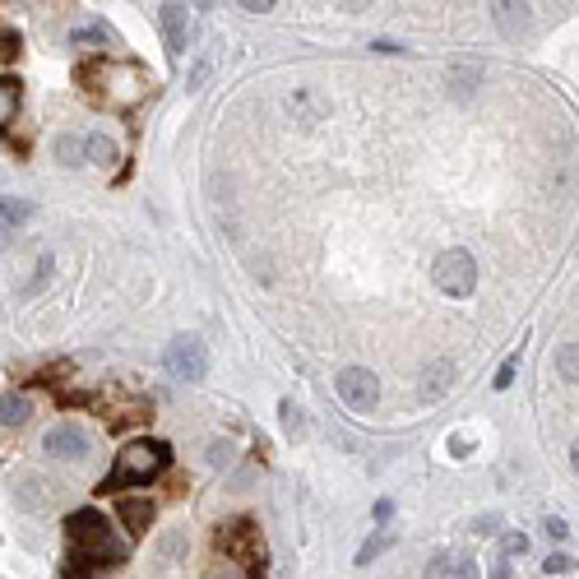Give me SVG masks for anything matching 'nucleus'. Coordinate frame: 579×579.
Instances as JSON below:
<instances>
[{
    "label": "nucleus",
    "mask_w": 579,
    "mask_h": 579,
    "mask_svg": "<svg viewBox=\"0 0 579 579\" xmlns=\"http://www.w3.org/2000/svg\"><path fill=\"white\" fill-rule=\"evenodd\" d=\"M389 547H395V528H380L376 537H366V543L357 547V566H371L376 556H385Z\"/></svg>",
    "instance_id": "nucleus-17"
},
{
    "label": "nucleus",
    "mask_w": 579,
    "mask_h": 579,
    "mask_svg": "<svg viewBox=\"0 0 579 579\" xmlns=\"http://www.w3.org/2000/svg\"><path fill=\"white\" fill-rule=\"evenodd\" d=\"M528 552V533H505L501 537V556L505 561H514V556H524Z\"/></svg>",
    "instance_id": "nucleus-23"
},
{
    "label": "nucleus",
    "mask_w": 579,
    "mask_h": 579,
    "mask_svg": "<svg viewBox=\"0 0 579 579\" xmlns=\"http://www.w3.org/2000/svg\"><path fill=\"white\" fill-rule=\"evenodd\" d=\"M371 51H380V56H395V51H403L399 43H389V37H380V43H371Z\"/></svg>",
    "instance_id": "nucleus-32"
},
{
    "label": "nucleus",
    "mask_w": 579,
    "mask_h": 579,
    "mask_svg": "<svg viewBox=\"0 0 579 579\" xmlns=\"http://www.w3.org/2000/svg\"><path fill=\"white\" fill-rule=\"evenodd\" d=\"M116 561H126V547H102V552H70V561H66V579H89L93 570H102V566H116Z\"/></svg>",
    "instance_id": "nucleus-9"
},
{
    "label": "nucleus",
    "mask_w": 579,
    "mask_h": 579,
    "mask_svg": "<svg viewBox=\"0 0 579 579\" xmlns=\"http://www.w3.org/2000/svg\"><path fill=\"white\" fill-rule=\"evenodd\" d=\"M84 153H89V162H98V168H116V158H121V149H116L112 135H89Z\"/></svg>",
    "instance_id": "nucleus-15"
},
{
    "label": "nucleus",
    "mask_w": 579,
    "mask_h": 579,
    "mask_svg": "<svg viewBox=\"0 0 579 579\" xmlns=\"http://www.w3.org/2000/svg\"><path fill=\"white\" fill-rule=\"evenodd\" d=\"M450 376H454L450 362H431L426 376H422V380H426V385H422V399H441L445 389H450Z\"/></svg>",
    "instance_id": "nucleus-16"
},
{
    "label": "nucleus",
    "mask_w": 579,
    "mask_h": 579,
    "mask_svg": "<svg viewBox=\"0 0 579 579\" xmlns=\"http://www.w3.org/2000/svg\"><path fill=\"white\" fill-rule=\"evenodd\" d=\"M204 74H209V60H200V66L191 70V84H185V89H200V84H204Z\"/></svg>",
    "instance_id": "nucleus-30"
},
{
    "label": "nucleus",
    "mask_w": 579,
    "mask_h": 579,
    "mask_svg": "<svg viewBox=\"0 0 579 579\" xmlns=\"http://www.w3.org/2000/svg\"><path fill=\"white\" fill-rule=\"evenodd\" d=\"M116 514H121V524H126L135 537H139V533H149V524H153V505H149V501H139V496H126V501L116 505Z\"/></svg>",
    "instance_id": "nucleus-12"
},
{
    "label": "nucleus",
    "mask_w": 579,
    "mask_h": 579,
    "mask_svg": "<svg viewBox=\"0 0 579 579\" xmlns=\"http://www.w3.org/2000/svg\"><path fill=\"white\" fill-rule=\"evenodd\" d=\"M514 371H520V357H510L501 371H496V389H510V380H514Z\"/></svg>",
    "instance_id": "nucleus-28"
},
{
    "label": "nucleus",
    "mask_w": 579,
    "mask_h": 579,
    "mask_svg": "<svg viewBox=\"0 0 579 579\" xmlns=\"http://www.w3.org/2000/svg\"><path fill=\"white\" fill-rule=\"evenodd\" d=\"M218 579H246V575H237V570H223Z\"/></svg>",
    "instance_id": "nucleus-37"
},
{
    "label": "nucleus",
    "mask_w": 579,
    "mask_h": 579,
    "mask_svg": "<svg viewBox=\"0 0 579 579\" xmlns=\"http://www.w3.org/2000/svg\"><path fill=\"white\" fill-rule=\"evenodd\" d=\"M491 579H510V561H505V556H496V561H491Z\"/></svg>",
    "instance_id": "nucleus-31"
},
{
    "label": "nucleus",
    "mask_w": 579,
    "mask_h": 579,
    "mask_svg": "<svg viewBox=\"0 0 579 579\" xmlns=\"http://www.w3.org/2000/svg\"><path fill=\"white\" fill-rule=\"evenodd\" d=\"M496 19H501V28H505V33H514V28H524V24H528L524 5H496Z\"/></svg>",
    "instance_id": "nucleus-22"
},
{
    "label": "nucleus",
    "mask_w": 579,
    "mask_h": 579,
    "mask_svg": "<svg viewBox=\"0 0 579 579\" xmlns=\"http://www.w3.org/2000/svg\"><path fill=\"white\" fill-rule=\"evenodd\" d=\"M79 153H84V149H79L70 135H60V139H56V158H60V162H79Z\"/></svg>",
    "instance_id": "nucleus-25"
},
{
    "label": "nucleus",
    "mask_w": 579,
    "mask_h": 579,
    "mask_svg": "<svg viewBox=\"0 0 579 579\" xmlns=\"http://www.w3.org/2000/svg\"><path fill=\"white\" fill-rule=\"evenodd\" d=\"M278 418H283V431H287V436H301V431H306L301 408H297L293 399H283V403H278Z\"/></svg>",
    "instance_id": "nucleus-21"
},
{
    "label": "nucleus",
    "mask_w": 579,
    "mask_h": 579,
    "mask_svg": "<svg viewBox=\"0 0 579 579\" xmlns=\"http://www.w3.org/2000/svg\"><path fill=\"white\" fill-rule=\"evenodd\" d=\"M51 278V255H43V260H37V274L28 278V287H24V293H37V287H43Z\"/></svg>",
    "instance_id": "nucleus-27"
},
{
    "label": "nucleus",
    "mask_w": 579,
    "mask_h": 579,
    "mask_svg": "<svg viewBox=\"0 0 579 579\" xmlns=\"http://www.w3.org/2000/svg\"><path fill=\"white\" fill-rule=\"evenodd\" d=\"M556 376H561V380H579V343H561V348H556Z\"/></svg>",
    "instance_id": "nucleus-20"
},
{
    "label": "nucleus",
    "mask_w": 579,
    "mask_h": 579,
    "mask_svg": "<svg viewBox=\"0 0 579 579\" xmlns=\"http://www.w3.org/2000/svg\"><path fill=\"white\" fill-rule=\"evenodd\" d=\"M570 566H575V561H570V556H566V552H552V556H547V561H543V575H566Z\"/></svg>",
    "instance_id": "nucleus-26"
},
{
    "label": "nucleus",
    "mask_w": 579,
    "mask_h": 579,
    "mask_svg": "<svg viewBox=\"0 0 579 579\" xmlns=\"http://www.w3.org/2000/svg\"><path fill=\"white\" fill-rule=\"evenodd\" d=\"M478 575V566H473V556H431V570L426 579H473Z\"/></svg>",
    "instance_id": "nucleus-11"
},
{
    "label": "nucleus",
    "mask_w": 579,
    "mask_h": 579,
    "mask_svg": "<svg viewBox=\"0 0 579 579\" xmlns=\"http://www.w3.org/2000/svg\"><path fill=\"white\" fill-rule=\"evenodd\" d=\"M43 450H47V454H56V459H89L93 441H89V436H84V431H79L74 422H60V426H51V431H47Z\"/></svg>",
    "instance_id": "nucleus-8"
},
{
    "label": "nucleus",
    "mask_w": 579,
    "mask_h": 579,
    "mask_svg": "<svg viewBox=\"0 0 579 579\" xmlns=\"http://www.w3.org/2000/svg\"><path fill=\"white\" fill-rule=\"evenodd\" d=\"M79 79H84V89L112 112H130L149 98V70H144L139 60L98 56V60H84V66H79Z\"/></svg>",
    "instance_id": "nucleus-1"
},
{
    "label": "nucleus",
    "mask_w": 579,
    "mask_h": 579,
    "mask_svg": "<svg viewBox=\"0 0 579 579\" xmlns=\"http://www.w3.org/2000/svg\"><path fill=\"white\" fill-rule=\"evenodd\" d=\"M389 514H395V501H376V520H380V524L389 520Z\"/></svg>",
    "instance_id": "nucleus-34"
},
{
    "label": "nucleus",
    "mask_w": 579,
    "mask_h": 579,
    "mask_svg": "<svg viewBox=\"0 0 579 579\" xmlns=\"http://www.w3.org/2000/svg\"><path fill=\"white\" fill-rule=\"evenodd\" d=\"M496 524H501L496 514H482V520H473V533H496Z\"/></svg>",
    "instance_id": "nucleus-29"
},
{
    "label": "nucleus",
    "mask_w": 579,
    "mask_h": 579,
    "mask_svg": "<svg viewBox=\"0 0 579 579\" xmlns=\"http://www.w3.org/2000/svg\"><path fill=\"white\" fill-rule=\"evenodd\" d=\"M33 218V204L28 200H5L0 195V227H19V223H28Z\"/></svg>",
    "instance_id": "nucleus-19"
},
{
    "label": "nucleus",
    "mask_w": 579,
    "mask_h": 579,
    "mask_svg": "<svg viewBox=\"0 0 579 579\" xmlns=\"http://www.w3.org/2000/svg\"><path fill=\"white\" fill-rule=\"evenodd\" d=\"M10 246H14V227H0V255H5Z\"/></svg>",
    "instance_id": "nucleus-33"
},
{
    "label": "nucleus",
    "mask_w": 579,
    "mask_h": 579,
    "mask_svg": "<svg viewBox=\"0 0 579 579\" xmlns=\"http://www.w3.org/2000/svg\"><path fill=\"white\" fill-rule=\"evenodd\" d=\"M70 43L74 47H116V33H112V24H102V19H89V24H79L70 33Z\"/></svg>",
    "instance_id": "nucleus-13"
},
{
    "label": "nucleus",
    "mask_w": 579,
    "mask_h": 579,
    "mask_svg": "<svg viewBox=\"0 0 579 579\" xmlns=\"http://www.w3.org/2000/svg\"><path fill=\"white\" fill-rule=\"evenodd\" d=\"M14 112H19V79L5 74V79H0V126H10Z\"/></svg>",
    "instance_id": "nucleus-18"
},
{
    "label": "nucleus",
    "mask_w": 579,
    "mask_h": 579,
    "mask_svg": "<svg viewBox=\"0 0 579 579\" xmlns=\"http://www.w3.org/2000/svg\"><path fill=\"white\" fill-rule=\"evenodd\" d=\"M162 366H168L172 380L195 385V380L209 376V348H204L195 334H181V339L168 343V353H162Z\"/></svg>",
    "instance_id": "nucleus-4"
},
{
    "label": "nucleus",
    "mask_w": 579,
    "mask_h": 579,
    "mask_svg": "<svg viewBox=\"0 0 579 579\" xmlns=\"http://www.w3.org/2000/svg\"><path fill=\"white\" fill-rule=\"evenodd\" d=\"M14 51H19V47H14V37H10V33H0V56H14Z\"/></svg>",
    "instance_id": "nucleus-36"
},
{
    "label": "nucleus",
    "mask_w": 579,
    "mask_h": 579,
    "mask_svg": "<svg viewBox=\"0 0 579 579\" xmlns=\"http://www.w3.org/2000/svg\"><path fill=\"white\" fill-rule=\"evenodd\" d=\"M241 10H251V14H264V10H274V5H269V0H246Z\"/></svg>",
    "instance_id": "nucleus-35"
},
{
    "label": "nucleus",
    "mask_w": 579,
    "mask_h": 579,
    "mask_svg": "<svg viewBox=\"0 0 579 579\" xmlns=\"http://www.w3.org/2000/svg\"><path fill=\"white\" fill-rule=\"evenodd\" d=\"M570 464H575V473H579V445L570 450Z\"/></svg>",
    "instance_id": "nucleus-38"
},
{
    "label": "nucleus",
    "mask_w": 579,
    "mask_h": 579,
    "mask_svg": "<svg viewBox=\"0 0 579 579\" xmlns=\"http://www.w3.org/2000/svg\"><path fill=\"white\" fill-rule=\"evenodd\" d=\"M33 418V399L28 395H14V389H10V395H0V422H5V426H24Z\"/></svg>",
    "instance_id": "nucleus-14"
},
{
    "label": "nucleus",
    "mask_w": 579,
    "mask_h": 579,
    "mask_svg": "<svg viewBox=\"0 0 579 579\" xmlns=\"http://www.w3.org/2000/svg\"><path fill=\"white\" fill-rule=\"evenodd\" d=\"M436 287L445 297H468L473 287H478V260H473L468 251H445L441 260H436Z\"/></svg>",
    "instance_id": "nucleus-5"
},
{
    "label": "nucleus",
    "mask_w": 579,
    "mask_h": 579,
    "mask_svg": "<svg viewBox=\"0 0 579 579\" xmlns=\"http://www.w3.org/2000/svg\"><path fill=\"white\" fill-rule=\"evenodd\" d=\"M218 547L223 556L246 566V579H264L269 561H264V543H260V528L251 520H232L227 528H218Z\"/></svg>",
    "instance_id": "nucleus-3"
},
{
    "label": "nucleus",
    "mask_w": 579,
    "mask_h": 579,
    "mask_svg": "<svg viewBox=\"0 0 579 579\" xmlns=\"http://www.w3.org/2000/svg\"><path fill=\"white\" fill-rule=\"evenodd\" d=\"M66 533H70L74 552H102V547H112V524H107V514H102V510H74L70 520H66Z\"/></svg>",
    "instance_id": "nucleus-7"
},
{
    "label": "nucleus",
    "mask_w": 579,
    "mask_h": 579,
    "mask_svg": "<svg viewBox=\"0 0 579 579\" xmlns=\"http://www.w3.org/2000/svg\"><path fill=\"white\" fill-rule=\"evenodd\" d=\"M543 533L552 537V543H566V537H570V524L561 520V514H547V520H543Z\"/></svg>",
    "instance_id": "nucleus-24"
},
{
    "label": "nucleus",
    "mask_w": 579,
    "mask_h": 579,
    "mask_svg": "<svg viewBox=\"0 0 579 579\" xmlns=\"http://www.w3.org/2000/svg\"><path fill=\"white\" fill-rule=\"evenodd\" d=\"M172 464V450L162 441H130L126 450L116 454V468L102 478V491H121V487H144L153 482L162 468Z\"/></svg>",
    "instance_id": "nucleus-2"
},
{
    "label": "nucleus",
    "mask_w": 579,
    "mask_h": 579,
    "mask_svg": "<svg viewBox=\"0 0 579 579\" xmlns=\"http://www.w3.org/2000/svg\"><path fill=\"white\" fill-rule=\"evenodd\" d=\"M158 24H162V37H168V51L181 56L185 51V5H162Z\"/></svg>",
    "instance_id": "nucleus-10"
},
{
    "label": "nucleus",
    "mask_w": 579,
    "mask_h": 579,
    "mask_svg": "<svg viewBox=\"0 0 579 579\" xmlns=\"http://www.w3.org/2000/svg\"><path fill=\"white\" fill-rule=\"evenodd\" d=\"M334 389H339V399L353 408V412H371V408L380 403V380L371 376L366 366H343L339 380H334Z\"/></svg>",
    "instance_id": "nucleus-6"
}]
</instances>
